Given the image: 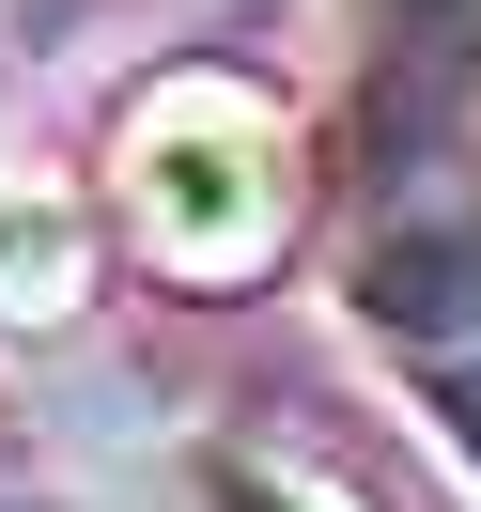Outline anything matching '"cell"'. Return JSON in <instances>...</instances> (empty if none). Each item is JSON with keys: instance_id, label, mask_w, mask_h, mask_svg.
Instances as JSON below:
<instances>
[{"instance_id": "obj_5", "label": "cell", "mask_w": 481, "mask_h": 512, "mask_svg": "<svg viewBox=\"0 0 481 512\" xmlns=\"http://www.w3.org/2000/svg\"><path fill=\"white\" fill-rule=\"evenodd\" d=\"M419 419H435V450L481 481V342H450V357H419Z\"/></svg>"}, {"instance_id": "obj_1", "label": "cell", "mask_w": 481, "mask_h": 512, "mask_svg": "<svg viewBox=\"0 0 481 512\" xmlns=\"http://www.w3.org/2000/svg\"><path fill=\"white\" fill-rule=\"evenodd\" d=\"M109 187H125V233L156 249V280L249 295V280H280L295 218H311V140H295V109L264 78L171 63L109 140Z\"/></svg>"}, {"instance_id": "obj_4", "label": "cell", "mask_w": 481, "mask_h": 512, "mask_svg": "<svg viewBox=\"0 0 481 512\" xmlns=\"http://www.w3.org/2000/svg\"><path fill=\"white\" fill-rule=\"evenodd\" d=\"M187 497H202V512H373L357 481L295 466V450H264V435H202V450H187Z\"/></svg>"}, {"instance_id": "obj_2", "label": "cell", "mask_w": 481, "mask_h": 512, "mask_svg": "<svg viewBox=\"0 0 481 512\" xmlns=\"http://www.w3.org/2000/svg\"><path fill=\"white\" fill-rule=\"evenodd\" d=\"M342 295H357V326H388L404 357L481 342V202H450V187H435V202H373Z\"/></svg>"}, {"instance_id": "obj_3", "label": "cell", "mask_w": 481, "mask_h": 512, "mask_svg": "<svg viewBox=\"0 0 481 512\" xmlns=\"http://www.w3.org/2000/svg\"><path fill=\"white\" fill-rule=\"evenodd\" d=\"M94 295V202L63 171H0V326H63Z\"/></svg>"}]
</instances>
